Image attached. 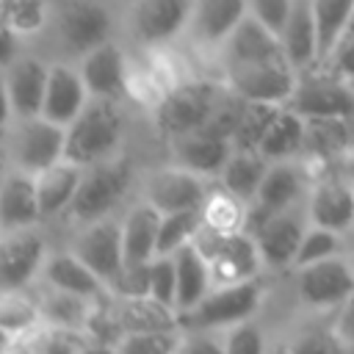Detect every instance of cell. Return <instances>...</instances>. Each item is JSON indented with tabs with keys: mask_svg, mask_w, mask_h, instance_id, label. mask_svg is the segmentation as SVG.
Segmentation results:
<instances>
[{
	"mask_svg": "<svg viewBox=\"0 0 354 354\" xmlns=\"http://www.w3.org/2000/svg\"><path fill=\"white\" fill-rule=\"evenodd\" d=\"M77 72L88 97L119 100L122 91L127 88V58L113 39H105L102 44L86 50L80 55Z\"/></svg>",
	"mask_w": 354,
	"mask_h": 354,
	"instance_id": "obj_18",
	"label": "cell"
},
{
	"mask_svg": "<svg viewBox=\"0 0 354 354\" xmlns=\"http://www.w3.org/2000/svg\"><path fill=\"white\" fill-rule=\"evenodd\" d=\"M263 293L266 288L257 277L232 285H213L194 307L177 313V326L221 332L243 318H254L263 304Z\"/></svg>",
	"mask_w": 354,
	"mask_h": 354,
	"instance_id": "obj_3",
	"label": "cell"
},
{
	"mask_svg": "<svg viewBox=\"0 0 354 354\" xmlns=\"http://www.w3.org/2000/svg\"><path fill=\"white\" fill-rule=\"evenodd\" d=\"M335 337L343 346H354V288L351 293L340 301L337 307V318H335Z\"/></svg>",
	"mask_w": 354,
	"mask_h": 354,
	"instance_id": "obj_46",
	"label": "cell"
},
{
	"mask_svg": "<svg viewBox=\"0 0 354 354\" xmlns=\"http://www.w3.org/2000/svg\"><path fill=\"white\" fill-rule=\"evenodd\" d=\"M113 33V17L102 3L75 0L58 17V36L66 50L83 55L86 50L102 44Z\"/></svg>",
	"mask_w": 354,
	"mask_h": 354,
	"instance_id": "obj_17",
	"label": "cell"
},
{
	"mask_svg": "<svg viewBox=\"0 0 354 354\" xmlns=\"http://www.w3.org/2000/svg\"><path fill=\"white\" fill-rule=\"evenodd\" d=\"M337 169H340V174H343L348 183H354V144L337 158Z\"/></svg>",
	"mask_w": 354,
	"mask_h": 354,
	"instance_id": "obj_49",
	"label": "cell"
},
{
	"mask_svg": "<svg viewBox=\"0 0 354 354\" xmlns=\"http://www.w3.org/2000/svg\"><path fill=\"white\" fill-rule=\"evenodd\" d=\"M348 124H351V136H354V113H351V119H348Z\"/></svg>",
	"mask_w": 354,
	"mask_h": 354,
	"instance_id": "obj_54",
	"label": "cell"
},
{
	"mask_svg": "<svg viewBox=\"0 0 354 354\" xmlns=\"http://www.w3.org/2000/svg\"><path fill=\"white\" fill-rule=\"evenodd\" d=\"M50 19V8L44 0H6L0 22L11 28L17 36L39 33Z\"/></svg>",
	"mask_w": 354,
	"mask_h": 354,
	"instance_id": "obj_41",
	"label": "cell"
},
{
	"mask_svg": "<svg viewBox=\"0 0 354 354\" xmlns=\"http://www.w3.org/2000/svg\"><path fill=\"white\" fill-rule=\"evenodd\" d=\"M346 254V260H348V266H351V271H354V249L351 252H343Z\"/></svg>",
	"mask_w": 354,
	"mask_h": 354,
	"instance_id": "obj_53",
	"label": "cell"
},
{
	"mask_svg": "<svg viewBox=\"0 0 354 354\" xmlns=\"http://www.w3.org/2000/svg\"><path fill=\"white\" fill-rule=\"evenodd\" d=\"M191 243L202 252V257L207 263L210 285L243 282V279L260 277V271H263L257 246H254V241L246 230L213 232V230L199 227Z\"/></svg>",
	"mask_w": 354,
	"mask_h": 354,
	"instance_id": "obj_4",
	"label": "cell"
},
{
	"mask_svg": "<svg viewBox=\"0 0 354 354\" xmlns=\"http://www.w3.org/2000/svg\"><path fill=\"white\" fill-rule=\"evenodd\" d=\"M266 166H268V160L257 149H232L216 177H218L221 191H227L238 202L249 205L263 174H266Z\"/></svg>",
	"mask_w": 354,
	"mask_h": 354,
	"instance_id": "obj_31",
	"label": "cell"
},
{
	"mask_svg": "<svg viewBox=\"0 0 354 354\" xmlns=\"http://www.w3.org/2000/svg\"><path fill=\"white\" fill-rule=\"evenodd\" d=\"M199 216H202V227L205 230L235 232V230H243L246 205L218 188V191H207L205 194V202L199 205Z\"/></svg>",
	"mask_w": 354,
	"mask_h": 354,
	"instance_id": "obj_35",
	"label": "cell"
},
{
	"mask_svg": "<svg viewBox=\"0 0 354 354\" xmlns=\"http://www.w3.org/2000/svg\"><path fill=\"white\" fill-rule=\"evenodd\" d=\"M14 119L11 113V102H8V91H6V80H3V69H0V130H8V122Z\"/></svg>",
	"mask_w": 354,
	"mask_h": 354,
	"instance_id": "obj_48",
	"label": "cell"
},
{
	"mask_svg": "<svg viewBox=\"0 0 354 354\" xmlns=\"http://www.w3.org/2000/svg\"><path fill=\"white\" fill-rule=\"evenodd\" d=\"M307 210L304 202L285 207L279 213H271L266 218H260L252 230H246L257 246L260 263L263 268L279 271V268H290L293 266V254L299 249V241L307 230Z\"/></svg>",
	"mask_w": 354,
	"mask_h": 354,
	"instance_id": "obj_10",
	"label": "cell"
},
{
	"mask_svg": "<svg viewBox=\"0 0 354 354\" xmlns=\"http://www.w3.org/2000/svg\"><path fill=\"white\" fill-rule=\"evenodd\" d=\"M290 8H293V0H246V14L254 17L260 25H266L277 36H279Z\"/></svg>",
	"mask_w": 354,
	"mask_h": 354,
	"instance_id": "obj_44",
	"label": "cell"
},
{
	"mask_svg": "<svg viewBox=\"0 0 354 354\" xmlns=\"http://www.w3.org/2000/svg\"><path fill=\"white\" fill-rule=\"evenodd\" d=\"M47 241L39 224L0 232V290H25L41 271Z\"/></svg>",
	"mask_w": 354,
	"mask_h": 354,
	"instance_id": "obj_12",
	"label": "cell"
},
{
	"mask_svg": "<svg viewBox=\"0 0 354 354\" xmlns=\"http://www.w3.org/2000/svg\"><path fill=\"white\" fill-rule=\"evenodd\" d=\"M221 94H224V86H218L213 80L177 83L155 105L152 119H155L158 133L163 138H174V136L199 130L210 119V113H213L216 102L221 100Z\"/></svg>",
	"mask_w": 354,
	"mask_h": 354,
	"instance_id": "obj_5",
	"label": "cell"
},
{
	"mask_svg": "<svg viewBox=\"0 0 354 354\" xmlns=\"http://www.w3.org/2000/svg\"><path fill=\"white\" fill-rule=\"evenodd\" d=\"M221 332H227L221 340L224 354H260V351H266V335L254 324V318H243V321H238Z\"/></svg>",
	"mask_w": 354,
	"mask_h": 354,
	"instance_id": "obj_43",
	"label": "cell"
},
{
	"mask_svg": "<svg viewBox=\"0 0 354 354\" xmlns=\"http://www.w3.org/2000/svg\"><path fill=\"white\" fill-rule=\"evenodd\" d=\"M174 293H177L174 260L171 254H155L147 263V299H152L163 310H174Z\"/></svg>",
	"mask_w": 354,
	"mask_h": 354,
	"instance_id": "obj_42",
	"label": "cell"
},
{
	"mask_svg": "<svg viewBox=\"0 0 354 354\" xmlns=\"http://www.w3.org/2000/svg\"><path fill=\"white\" fill-rule=\"evenodd\" d=\"M346 33H354V11H351V17H348V25H346ZM343 33V36H346Z\"/></svg>",
	"mask_w": 354,
	"mask_h": 354,
	"instance_id": "obj_51",
	"label": "cell"
},
{
	"mask_svg": "<svg viewBox=\"0 0 354 354\" xmlns=\"http://www.w3.org/2000/svg\"><path fill=\"white\" fill-rule=\"evenodd\" d=\"M8 102L14 116H33L41 108L44 80H47V64L33 55H17L3 69Z\"/></svg>",
	"mask_w": 354,
	"mask_h": 354,
	"instance_id": "obj_22",
	"label": "cell"
},
{
	"mask_svg": "<svg viewBox=\"0 0 354 354\" xmlns=\"http://www.w3.org/2000/svg\"><path fill=\"white\" fill-rule=\"evenodd\" d=\"M324 66H329L340 77H351L354 75V33H346L337 41V47L332 50V55H329V61Z\"/></svg>",
	"mask_w": 354,
	"mask_h": 354,
	"instance_id": "obj_45",
	"label": "cell"
},
{
	"mask_svg": "<svg viewBox=\"0 0 354 354\" xmlns=\"http://www.w3.org/2000/svg\"><path fill=\"white\" fill-rule=\"evenodd\" d=\"M299 116H337L351 119L354 113V97L340 75H335L329 66H307L296 72L293 91L285 102Z\"/></svg>",
	"mask_w": 354,
	"mask_h": 354,
	"instance_id": "obj_7",
	"label": "cell"
},
{
	"mask_svg": "<svg viewBox=\"0 0 354 354\" xmlns=\"http://www.w3.org/2000/svg\"><path fill=\"white\" fill-rule=\"evenodd\" d=\"M130 185H133V166L119 152L105 158V160L88 163L80 169L77 188H75V194H72V199L61 216H66L77 227L97 221V218H105L127 196Z\"/></svg>",
	"mask_w": 354,
	"mask_h": 354,
	"instance_id": "obj_2",
	"label": "cell"
},
{
	"mask_svg": "<svg viewBox=\"0 0 354 354\" xmlns=\"http://www.w3.org/2000/svg\"><path fill=\"white\" fill-rule=\"evenodd\" d=\"M277 108L279 105H271V102H246L243 100L238 122H235L232 136H230L232 149H257V141H260L263 130L268 127Z\"/></svg>",
	"mask_w": 354,
	"mask_h": 354,
	"instance_id": "obj_39",
	"label": "cell"
},
{
	"mask_svg": "<svg viewBox=\"0 0 354 354\" xmlns=\"http://www.w3.org/2000/svg\"><path fill=\"white\" fill-rule=\"evenodd\" d=\"M88 91L80 80L77 66L69 64H47V80H44V94H41V108L39 113L61 127H66L77 111L86 105Z\"/></svg>",
	"mask_w": 354,
	"mask_h": 354,
	"instance_id": "obj_19",
	"label": "cell"
},
{
	"mask_svg": "<svg viewBox=\"0 0 354 354\" xmlns=\"http://www.w3.org/2000/svg\"><path fill=\"white\" fill-rule=\"evenodd\" d=\"M346 80V86H348V91H351V97H354V75L351 77H343Z\"/></svg>",
	"mask_w": 354,
	"mask_h": 354,
	"instance_id": "obj_52",
	"label": "cell"
},
{
	"mask_svg": "<svg viewBox=\"0 0 354 354\" xmlns=\"http://www.w3.org/2000/svg\"><path fill=\"white\" fill-rule=\"evenodd\" d=\"M343 252H346V243H343L340 232L307 224V230H304V235L299 241V249L293 254V266L290 268H299L304 263H315V260H324V257H332V254H343Z\"/></svg>",
	"mask_w": 354,
	"mask_h": 354,
	"instance_id": "obj_40",
	"label": "cell"
},
{
	"mask_svg": "<svg viewBox=\"0 0 354 354\" xmlns=\"http://www.w3.org/2000/svg\"><path fill=\"white\" fill-rule=\"evenodd\" d=\"M301 147H304V116H299L288 105H279L257 141V152L266 160H288V158H299Z\"/></svg>",
	"mask_w": 354,
	"mask_h": 354,
	"instance_id": "obj_29",
	"label": "cell"
},
{
	"mask_svg": "<svg viewBox=\"0 0 354 354\" xmlns=\"http://www.w3.org/2000/svg\"><path fill=\"white\" fill-rule=\"evenodd\" d=\"M304 210L310 224L346 235L354 224V183H348L343 174H332L310 183L304 196Z\"/></svg>",
	"mask_w": 354,
	"mask_h": 354,
	"instance_id": "obj_16",
	"label": "cell"
},
{
	"mask_svg": "<svg viewBox=\"0 0 354 354\" xmlns=\"http://www.w3.org/2000/svg\"><path fill=\"white\" fill-rule=\"evenodd\" d=\"M199 227H202L199 207L174 210V213H160L158 238H155V254H171V252L180 249L183 243H191Z\"/></svg>",
	"mask_w": 354,
	"mask_h": 354,
	"instance_id": "obj_36",
	"label": "cell"
},
{
	"mask_svg": "<svg viewBox=\"0 0 354 354\" xmlns=\"http://www.w3.org/2000/svg\"><path fill=\"white\" fill-rule=\"evenodd\" d=\"M19 55V36L0 22V69H6Z\"/></svg>",
	"mask_w": 354,
	"mask_h": 354,
	"instance_id": "obj_47",
	"label": "cell"
},
{
	"mask_svg": "<svg viewBox=\"0 0 354 354\" xmlns=\"http://www.w3.org/2000/svg\"><path fill=\"white\" fill-rule=\"evenodd\" d=\"M8 169V147H6V130H0V177Z\"/></svg>",
	"mask_w": 354,
	"mask_h": 354,
	"instance_id": "obj_50",
	"label": "cell"
},
{
	"mask_svg": "<svg viewBox=\"0 0 354 354\" xmlns=\"http://www.w3.org/2000/svg\"><path fill=\"white\" fill-rule=\"evenodd\" d=\"M296 83V69L288 64L285 55L243 64V66H227L224 88L246 102H271L285 105Z\"/></svg>",
	"mask_w": 354,
	"mask_h": 354,
	"instance_id": "obj_9",
	"label": "cell"
},
{
	"mask_svg": "<svg viewBox=\"0 0 354 354\" xmlns=\"http://www.w3.org/2000/svg\"><path fill=\"white\" fill-rule=\"evenodd\" d=\"M8 127L11 133L6 136V147L8 163L14 169L36 174L64 158V127L44 119L41 113L14 116Z\"/></svg>",
	"mask_w": 354,
	"mask_h": 354,
	"instance_id": "obj_6",
	"label": "cell"
},
{
	"mask_svg": "<svg viewBox=\"0 0 354 354\" xmlns=\"http://www.w3.org/2000/svg\"><path fill=\"white\" fill-rule=\"evenodd\" d=\"M243 17L246 0H194L185 30L202 47H221Z\"/></svg>",
	"mask_w": 354,
	"mask_h": 354,
	"instance_id": "obj_21",
	"label": "cell"
},
{
	"mask_svg": "<svg viewBox=\"0 0 354 354\" xmlns=\"http://www.w3.org/2000/svg\"><path fill=\"white\" fill-rule=\"evenodd\" d=\"M80 169L83 166L61 158V160H55L47 169L33 174V188H36V202H39L41 221L53 218V216H61L66 210V205H69V199L77 188Z\"/></svg>",
	"mask_w": 354,
	"mask_h": 354,
	"instance_id": "obj_25",
	"label": "cell"
},
{
	"mask_svg": "<svg viewBox=\"0 0 354 354\" xmlns=\"http://www.w3.org/2000/svg\"><path fill=\"white\" fill-rule=\"evenodd\" d=\"M88 307L91 299L75 296V293H64V290H53L39 301V315L41 321H47L50 326L58 329H83L88 321Z\"/></svg>",
	"mask_w": 354,
	"mask_h": 354,
	"instance_id": "obj_34",
	"label": "cell"
},
{
	"mask_svg": "<svg viewBox=\"0 0 354 354\" xmlns=\"http://www.w3.org/2000/svg\"><path fill=\"white\" fill-rule=\"evenodd\" d=\"M183 335L177 329H163V326H141L130 329L119 337L116 348L127 354H174L180 351Z\"/></svg>",
	"mask_w": 354,
	"mask_h": 354,
	"instance_id": "obj_38",
	"label": "cell"
},
{
	"mask_svg": "<svg viewBox=\"0 0 354 354\" xmlns=\"http://www.w3.org/2000/svg\"><path fill=\"white\" fill-rule=\"evenodd\" d=\"M191 8L194 0H136L127 14V25L138 44L160 47L185 30Z\"/></svg>",
	"mask_w": 354,
	"mask_h": 354,
	"instance_id": "obj_14",
	"label": "cell"
},
{
	"mask_svg": "<svg viewBox=\"0 0 354 354\" xmlns=\"http://www.w3.org/2000/svg\"><path fill=\"white\" fill-rule=\"evenodd\" d=\"M354 144L348 119L337 116H310L304 119V147L301 152H310L313 158H340Z\"/></svg>",
	"mask_w": 354,
	"mask_h": 354,
	"instance_id": "obj_32",
	"label": "cell"
},
{
	"mask_svg": "<svg viewBox=\"0 0 354 354\" xmlns=\"http://www.w3.org/2000/svg\"><path fill=\"white\" fill-rule=\"evenodd\" d=\"M158 221H160V213L144 199L124 213V218L119 221V238H122L124 263H149L155 257Z\"/></svg>",
	"mask_w": 354,
	"mask_h": 354,
	"instance_id": "obj_26",
	"label": "cell"
},
{
	"mask_svg": "<svg viewBox=\"0 0 354 354\" xmlns=\"http://www.w3.org/2000/svg\"><path fill=\"white\" fill-rule=\"evenodd\" d=\"M169 147H171V163L183 166V169H188L205 180L216 177L221 171L227 155L232 152L230 138L216 136L205 127L169 138Z\"/></svg>",
	"mask_w": 354,
	"mask_h": 354,
	"instance_id": "obj_20",
	"label": "cell"
},
{
	"mask_svg": "<svg viewBox=\"0 0 354 354\" xmlns=\"http://www.w3.org/2000/svg\"><path fill=\"white\" fill-rule=\"evenodd\" d=\"M69 252L108 288L111 279L124 266L119 221L105 216V218H97V221H88V224H80L77 235L72 238Z\"/></svg>",
	"mask_w": 354,
	"mask_h": 354,
	"instance_id": "obj_13",
	"label": "cell"
},
{
	"mask_svg": "<svg viewBox=\"0 0 354 354\" xmlns=\"http://www.w3.org/2000/svg\"><path fill=\"white\" fill-rule=\"evenodd\" d=\"M221 50H224V64L227 66H243V64H257V61L285 55L282 44H279V36L271 33L266 25H260L249 14L232 28V33L224 39Z\"/></svg>",
	"mask_w": 354,
	"mask_h": 354,
	"instance_id": "obj_23",
	"label": "cell"
},
{
	"mask_svg": "<svg viewBox=\"0 0 354 354\" xmlns=\"http://www.w3.org/2000/svg\"><path fill=\"white\" fill-rule=\"evenodd\" d=\"M348 232H351V235H354V224H351V230H348Z\"/></svg>",
	"mask_w": 354,
	"mask_h": 354,
	"instance_id": "obj_55",
	"label": "cell"
},
{
	"mask_svg": "<svg viewBox=\"0 0 354 354\" xmlns=\"http://www.w3.org/2000/svg\"><path fill=\"white\" fill-rule=\"evenodd\" d=\"M41 321L39 304L22 290H0V332L8 337L30 335Z\"/></svg>",
	"mask_w": 354,
	"mask_h": 354,
	"instance_id": "obj_37",
	"label": "cell"
},
{
	"mask_svg": "<svg viewBox=\"0 0 354 354\" xmlns=\"http://www.w3.org/2000/svg\"><path fill=\"white\" fill-rule=\"evenodd\" d=\"M354 11V0H310V14L315 25V44H318V64L324 66L346 33L348 17Z\"/></svg>",
	"mask_w": 354,
	"mask_h": 354,
	"instance_id": "obj_33",
	"label": "cell"
},
{
	"mask_svg": "<svg viewBox=\"0 0 354 354\" xmlns=\"http://www.w3.org/2000/svg\"><path fill=\"white\" fill-rule=\"evenodd\" d=\"M174 260V279H177V293H174V313H183L194 307L213 285H210V271L202 257V252L194 243H183L180 249L171 252Z\"/></svg>",
	"mask_w": 354,
	"mask_h": 354,
	"instance_id": "obj_30",
	"label": "cell"
},
{
	"mask_svg": "<svg viewBox=\"0 0 354 354\" xmlns=\"http://www.w3.org/2000/svg\"><path fill=\"white\" fill-rule=\"evenodd\" d=\"M354 288V271L346 254H332L296 268V296L310 310H337Z\"/></svg>",
	"mask_w": 354,
	"mask_h": 354,
	"instance_id": "obj_11",
	"label": "cell"
},
{
	"mask_svg": "<svg viewBox=\"0 0 354 354\" xmlns=\"http://www.w3.org/2000/svg\"><path fill=\"white\" fill-rule=\"evenodd\" d=\"M39 277H41L44 285L53 288V290L75 293V296H83V299H91V301L105 290V285H102L72 252H55V254L47 252Z\"/></svg>",
	"mask_w": 354,
	"mask_h": 354,
	"instance_id": "obj_27",
	"label": "cell"
},
{
	"mask_svg": "<svg viewBox=\"0 0 354 354\" xmlns=\"http://www.w3.org/2000/svg\"><path fill=\"white\" fill-rule=\"evenodd\" d=\"M310 188V171L304 169V163L299 158H288V160H268L266 174L252 196V202L246 205V221L243 230H252L260 218L279 213L285 207H293L299 202H304Z\"/></svg>",
	"mask_w": 354,
	"mask_h": 354,
	"instance_id": "obj_8",
	"label": "cell"
},
{
	"mask_svg": "<svg viewBox=\"0 0 354 354\" xmlns=\"http://www.w3.org/2000/svg\"><path fill=\"white\" fill-rule=\"evenodd\" d=\"M279 44L288 64L299 72L318 64V44H315V25L310 14V0H293V8L279 30Z\"/></svg>",
	"mask_w": 354,
	"mask_h": 354,
	"instance_id": "obj_28",
	"label": "cell"
},
{
	"mask_svg": "<svg viewBox=\"0 0 354 354\" xmlns=\"http://www.w3.org/2000/svg\"><path fill=\"white\" fill-rule=\"evenodd\" d=\"M124 138V116L116 100L88 97L77 116L64 127V158L88 166L119 152Z\"/></svg>",
	"mask_w": 354,
	"mask_h": 354,
	"instance_id": "obj_1",
	"label": "cell"
},
{
	"mask_svg": "<svg viewBox=\"0 0 354 354\" xmlns=\"http://www.w3.org/2000/svg\"><path fill=\"white\" fill-rule=\"evenodd\" d=\"M205 194H207L205 177H199L177 163L155 169L144 180V202H149L158 213L199 207L205 202Z\"/></svg>",
	"mask_w": 354,
	"mask_h": 354,
	"instance_id": "obj_15",
	"label": "cell"
},
{
	"mask_svg": "<svg viewBox=\"0 0 354 354\" xmlns=\"http://www.w3.org/2000/svg\"><path fill=\"white\" fill-rule=\"evenodd\" d=\"M41 221L39 202H36V188H33V174L19 171L11 166L0 177V232L6 230H19V227H33Z\"/></svg>",
	"mask_w": 354,
	"mask_h": 354,
	"instance_id": "obj_24",
	"label": "cell"
}]
</instances>
